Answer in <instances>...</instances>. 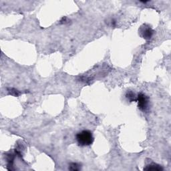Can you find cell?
I'll list each match as a JSON object with an SVG mask.
<instances>
[{
    "mask_svg": "<svg viewBox=\"0 0 171 171\" xmlns=\"http://www.w3.org/2000/svg\"><path fill=\"white\" fill-rule=\"evenodd\" d=\"M144 170L148 171H160L163 170V168L160 165H158V164H152L146 166L145 168H144Z\"/></svg>",
    "mask_w": 171,
    "mask_h": 171,
    "instance_id": "cell-4",
    "label": "cell"
},
{
    "mask_svg": "<svg viewBox=\"0 0 171 171\" xmlns=\"http://www.w3.org/2000/svg\"><path fill=\"white\" fill-rule=\"evenodd\" d=\"M78 144L80 146H88L91 145L94 142V137L90 130H82L78 132L76 136Z\"/></svg>",
    "mask_w": 171,
    "mask_h": 171,
    "instance_id": "cell-1",
    "label": "cell"
},
{
    "mask_svg": "<svg viewBox=\"0 0 171 171\" xmlns=\"http://www.w3.org/2000/svg\"><path fill=\"white\" fill-rule=\"evenodd\" d=\"M81 169V166L80 164L76 163V162H72L70 164L69 166V170H73V171H77Z\"/></svg>",
    "mask_w": 171,
    "mask_h": 171,
    "instance_id": "cell-6",
    "label": "cell"
},
{
    "mask_svg": "<svg viewBox=\"0 0 171 171\" xmlns=\"http://www.w3.org/2000/svg\"><path fill=\"white\" fill-rule=\"evenodd\" d=\"M139 33L142 38H143L145 40H150L152 38V35L154 34L153 30L150 27V25L147 24H144L142 25L139 29Z\"/></svg>",
    "mask_w": 171,
    "mask_h": 171,
    "instance_id": "cell-3",
    "label": "cell"
},
{
    "mask_svg": "<svg viewBox=\"0 0 171 171\" xmlns=\"http://www.w3.org/2000/svg\"><path fill=\"white\" fill-rule=\"evenodd\" d=\"M126 97L130 102L136 101V100H137V98L136 97L135 94L133 93L132 91H128L126 94Z\"/></svg>",
    "mask_w": 171,
    "mask_h": 171,
    "instance_id": "cell-5",
    "label": "cell"
},
{
    "mask_svg": "<svg viewBox=\"0 0 171 171\" xmlns=\"http://www.w3.org/2000/svg\"><path fill=\"white\" fill-rule=\"evenodd\" d=\"M9 92H10V94H11V95H13L15 96H18L19 95V92H18L17 90L13 89V88H10V89H9Z\"/></svg>",
    "mask_w": 171,
    "mask_h": 171,
    "instance_id": "cell-7",
    "label": "cell"
},
{
    "mask_svg": "<svg viewBox=\"0 0 171 171\" xmlns=\"http://www.w3.org/2000/svg\"><path fill=\"white\" fill-rule=\"evenodd\" d=\"M138 107L141 111H146L148 106V98L145 94L140 93L137 96Z\"/></svg>",
    "mask_w": 171,
    "mask_h": 171,
    "instance_id": "cell-2",
    "label": "cell"
}]
</instances>
